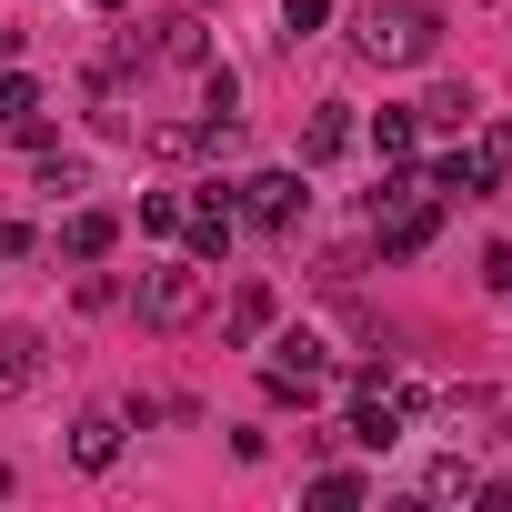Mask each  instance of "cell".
<instances>
[{
    "mask_svg": "<svg viewBox=\"0 0 512 512\" xmlns=\"http://www.w3.org/2000/svg\"><path fill=\"white\" fill-rule=\"evenodd\" d=\"M282 21H292V41H312V31L332 21V0H282Z\"/></svg>",
    "mask_w": 512,
    "mask_h": 512,
    "instance_id": "22",
    "label": "cell"
},
{
    "mask_svg": "<svg viewBox=\"0 0 512 512\" xmlns=\"http://www.w3.org/2000/svg\"><path fill=\"white\" fill-rule=\"evenodd\" d=\"M0 502H11V472H0Z\"/></svg>",
    "mask_w": 512,
    "mask_h": 512,
    "instance_id": "27",
    "label": "cell"
},
{
    "mask_svg": "<svg viewBox=\"0 0 512 512\" xmlns=\"http://www.w3.org/2000/svg\"><path fill=\"white\" fill-rule=\"evenodd\" d=\"M472 482H482V472H472L462 452H432V462H422V492H432V502H472Z\"/></svg>",
    "mask_w": 512,
    "mask_h": 512,
    "instance_id": "16",
    "label": "cell"
},
{
    "mask_svg": "<svg viewBox=\"0 0 512 512\" xmlns=\"http://www.w3.org/2000/svg\"><path fill=\"white\" fill-rule=\"evenodd\" d=\"M332 392V352L312 332H282L272 342V402H322Z\"/></svg>",
    "mask_w": 512,
    "mask_h": 512,
    "instance_id": "3",
    "label": "cell"
},
{
    "mask_svg": "<svg viewBox=\"0 0 512 512\" xmlns=\"http://www.w3.org/2000/svg\"><path fill=\"white\" fill-rule=\"evenodd\" d=\"M111 241H121V221H111V211H71V221H61V251H71V262H101Z\"/></svg>",
    "mask_w": 512,
    "mask_h": 512,
    "instance_id": "14",
    "label": "cell"
},
{
    "mask_svg": "<svg viewBox=\"0 0 512 512\" xmlns=\"http://www.w3.org/2000/svg\"><path fill=\"white\" fill-rule=\"evenodd\" d=\"M141 231H181V191H141Z\"/></svg>",
    "mask_w": 512,
    "mask_h": 512,
    "instance_id": "21",
    "label": "cell"
},
{
    "mask_svg": "<svg viewBox=\"0 0 512 512\" xmlns=\"http://www.w3.org/2000/svg\"><path fill=\"white\" fill-rule=\"evenodd\" d=\"M342 151H352V111L322 101V111L302 121V171H322V161H342Z\"/></svg>",
    "mask_w": 512,
    "mask_h": 512,
    "instance_id": "11",
    "label": "cell"
},
{
    "mask_svg": "<svg viewBox=\"0 0 512 512\" xmlns=\"http://www.w3.org/2000/svg\"><path fill=\"white\" fill-rule=\"evenodd\" d=\"M362 492H372V482H362V472H342V462H332V472H312V502H332V512H352Z\"/></svg>",
    "mask_w": 512,
    "mask_h": 512,
    "instance_id": "19",
    "label": "cell"
},
{
    "mask_svg": "<svg viewBox=\"0 0 512 512\" xmlns=\"http://www.w3.org/2000/svg\"><path fill=\"white\" fill-rule=\"evenodd\" d=\"M31 111H41V81H31V71H11V61H0V121L21 131Z\"/></svg>",
    "mask_w": 512,
    "mask_h": 512,
    "instance_id": "18",
    "label": "cell"
},
{
    "mask_svg": "<svg viewBox=\"0 0 512 512\" xmlns=\"http://www.w3.org/2000/svg\"><path fill=\"white\" fill-rule=\"evenodd\" d=\"M472 111H482L472 91H432V101H422V121H442V131H452V121H472Z\"/></svg>",
    "mask_w": 512,
    "mask_h": 512,
    "instance_id": "20",
    "label": "cell"
},
{
    "mask_svg": "<svg viewBox=\"0 0 512 512\" xmlns=\"http://www.w3.org/2000/svg\"><path fill=\"white\" fill-rule=\"evenodd\" d=\"M201 262H191V251H181V262H161V272H141V322L151 332H191L201 322Z\"/></svg>",
    "mask_w": 512,
    "mask_h": 512,
    "instance_id": "2",
    "label": "cell"
},
{
    "mask_svg": "<svg viewBox=\"0 0 512 512\" xmlns=\"http://www.w3.org/2000/svg\"><path fill=\"white\" fill-rule=\"evenodd\" d=\"M482 161H492V171H512V121H492V131H482Z\"/></svg>",
    "mask_w": 512,
    "mask_h": 512,
    "instance_id": "25",
    "label": "cell"
},
{
    "mask_svg": "<svg viewBox=\"0 0 512 512\" xmlns=\"http://www.w3.org/2000/svg\"><path fill=\"white\" fill-rule=\"evenodd\" d=\"M141 141H151L161 161H191V151H211V111H201V121H151Z\"/></svg>",
    "mask_w": 512,
    "mask_h": 512,
    "instance_id": "15",
    "label": "cell"
},
{
    "mask_svg": "<svg viewBox=\"0 0 512 512\" xmlns=\"http://www.w3.org/2000/svg\"><path fill=\"white\" fill-rule=\"evenodd\" d=\"M342 432H352V442H362V452H392V442H402V402H392V382H382V392H362V402H352V422H342Z\"/></svg>",
    "mask_w": 512,
    "mask_h": 512,
    "instance_id": "10",
    "label": "cell"
},
{
    "mask_svg": "<svg viewBox=\"0 0 512 512\" xmlns=\"http://www.w3.org/2000/svg\"><path fill=\"white\" fill-rule=\"evenodd\" d=\"M31 251H41V231H31V221H0V262H31Z\"/></svg>",
    "mask_w": 512,
    "mask_h": 512,
    "instance_id": "23",
    "label": "cell"
},
{
    "mask_svg": "<svg viewBox=\"0 0 512 512\" xmlns=\"http://www.w3.org/2000/svg\"><path fill=\"white\" fill-rule=\"evenodd\" d=\"M352 51L372 71H412V61L442 51V11H432V0H372V11L352 21Z\"/></svg>",
    "mask_w": 512,
    "mask_h": 512,
    "instance_id": "1",
    "label": "cell"
},
{
    "mask_svg": "<svg viewBox=\"0 0 512 512\" xmlns=\"http://www.w3.org/2000/svg\"><path fill=\"white\" fill-rule=\"evenodd\" d=\"M151 61H181V71H201V61H211V31L181 11V21H161V31H151Z\"/></svg>",
    "mask_w": 512,
    "mask_h": 512,
    "instance_id": "13",
    "label": "cell"
},
{
    "mask_svg": "<svg viewBox=\"0 0 512 512\" xmlns=\"http://www.w3.org/2000/svg\"><path fill=\"white\" fill-rule=\"evenodd\" d=\"M41 382V332H0V402H21Z\"/></svg>",
    "mask_w": 512,
    "mask_h": 512,
    "instance_id": "12",
    "label": "cell"
},
{
    "mask_svg": "<svg viewBox=\"0 0 512 512\" xmlns=\"http://www.w3.org/2000/svg\"><path fill=\"white\" fill-rule=\"evenodd\" d=\"M181 231H191V262L211 272L221 251H231V201H221V191H211V201H181Z\"/></svg>",
    "mask_w": 512,
    "mask_h": 512,
    "instance_id": "9",
    "label": "cell"
},
{
    "mask_svg": "<svg viewBox=\"0 0 512 512\" xmlns=\"http://www.w3.org/2000/svg\"><path fill=\"white\" fill-rule=\"evenodd\" d=\"M302 201H312V191H302V171H251V181H241V211H251V221H272V231H292V221H302Z\"/></svg>",
    "mask_w": 512,
    "mask_h": 512,
    "instance_id": "4",
    "label": "cell"
},
{
    "mask_svg": "<svg viewBox=\"0 0 512 512\" xmlns=\"http://www.w3.org/2000/svg\"><path fill=\"white\" fill-rule=\"evenodd\" d=\"M121 432H131V422H121V402L81 412V422H71V462H81V472H111V462H121Z\"/></svg>",
    "mask_w": 512,
    "mask_h": 512,
    "instance_id": "7",
    "label": "cell"
},
{
    "mask_svg": "<svg viewBox=\"0 0 512 512\" xmlns=\"http://www.w3.org/2000/svg\"><path fill=\"white\" fill-rule=\"evenodd\" d=\"M372 231H382V262H422V251H432V191H422V201L372 211Z\"/></svg>",
    "mask_w": 512,
    "mask_h": 512,
    "instance_id": "5",
    "label": "cell"
},
{
    "mask_svg": "<svg viewBox=\"0 0 512 512\" xmlns=\"http://www.w3.org/2000/svg\"><path fill=\"white\" fill-rule=\"evenodd\" d=\"M272 312H282V302H272V282H241V292L221 302V342H231V352L272 342Z\"/></svg>",
    "mask_w": 512,
    "mask_h": 512,
    "instance_id": "6",
    "label": "cell"
},
{
    "mask_svg": "<svg viewBox=\"0 0 512 512\" xmlns=\"http://www.w3.org/2000/svg\"><path fill=\"white\" fill-rule=\"evenodd\" d=\"M412 141H422V111H382L372 121V151L382 161H412Z\"/></svg>",
    "mask_w": 512,
    "mask_h": 512,
    "instance_id": "17",
    "label": "cell"
},
{
    "mask_svg": "<svg viewBox=\"0 0 512 512\" xmlns=\"http://www.w3.org/2000/svg\"><path fill=\"white\" fill-rule=\"evenodd\" d=\"M0 61H21V31H11V21H0Z\"/></svg>",
    "mask_w": 512,
    "mask_h": 512,
    "instance_id": "26",
    "label": "cell"
},
{
    "mask_svg": "<svg viewBox=\"0 0 512 512\" xmlns=\"http://www.w3.org/2000/svg\"><path fill=\"white\" fill-rule=\"evenodd\" d=\"M492 181H502V171H492L482 151H452V161H432V171H422V191H432V201H482Z\"/></svg>",
    "mask_w": 512,
    "mask_h": 512,
    "instance_id": "8",
    "label": "cell"
},
{
    "mask_svg": "<svg viewBox=\"0 0 512 512\" xmlns=\"http://www.w3.org/2000/svg\"><path fill=\"white\" fill-rule=\"evenodd\" d=\"M482 282H492V292L512 302V241H492V251H482Z\"/></svg>",
    "mask_w": 512,
    "mask_h": 512,
    "instance_id": "24",
    "label": "cell"
}]
</instances>
